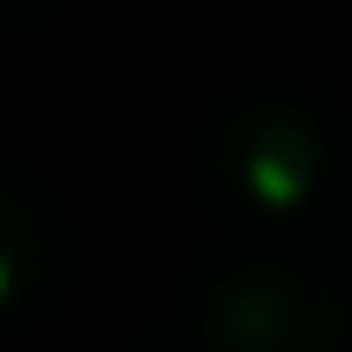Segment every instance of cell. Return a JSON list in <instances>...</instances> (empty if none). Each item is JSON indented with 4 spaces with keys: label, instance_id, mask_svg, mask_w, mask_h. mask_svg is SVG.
Returning a JSON list of instances; mask_svg holds the SVG:
<instances>
[{
    "label": "cell",
    "instance_id": "obj_2",
    "mask_svg": "<svg viewBox=\"0 0 352 352\" xmlns=\"http://www.w3.org/2000/svg\"><path fill=\"white\" fill-rule=\"evenodd\" d=\"M210 173L225 188V203L278 225V217L307 210V195L322 180V135L292 105H240L210 135Z\"/></svg>",
    "mask_w": 352,
    "mask_h": 352
},
{
    "label": "cell",
    "instance_id": "obj_3",
    "mask_svg": "<svg viewBox=\"0 0 352 352\" xmlns=\"http://www.w3.org/2000/svg\"><path fill=\"white\" fill-rule=\"evenodd\" d=\"M60 278V225L23 180H0V307H30Z\"/></svg>",
    "mask_w": 352,
    "mask_h": 352
},
{
    "label": "cell",
    "instance_id": "obj_1",
    "mask_svg": "<svg viewBox=\"0 0 352 352\" xmlns=\"http://www.w3.org/2000/svg\"><path fill=\"white\" fill-rule=\"evenodd\" d=\"M195 330L210 352H338L352 307L322 263H240L203 292Z\"/></svg>",
    "mask_w": 352,
    "mask_h": 352
},
{
    "label": "cell",
    "instance_id": "obj_4",
    "mask_svg": "<svg viewBox=\"0 0 352 352\" xmlns=\"http://www.w3.org/2000/svg\"><path fill=\"white\" fill-rule=\"evenodd\" d=\"M0 8H38V0H0Z\"/></svg>",
    "mask_w": 352,
    "mask_h": 352
}]
</instances>
